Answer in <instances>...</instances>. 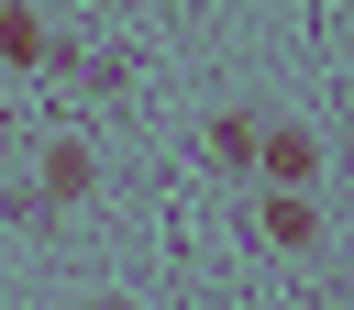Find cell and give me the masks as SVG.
I'll use <instances>...</instances> for the list:
<instances>
[{
    "label": "cell",
    "mask_w": 354,
    "mask_h": 310,
    "mask_svg": "<svg viewBox=\"0 0 354 310\" xmlns=\"http://www.w3.org/2000/svg\"><path fill=\"white\" fill-rule=\"evenodd\" d=\"M55 44H44V22L22 11V0H0V66H44Z\"/></svg>",
    "instance_id": "4"
},
{
    "label": "cell",
    "mask_w": 354,
    "mask_h": 310,
    "mask_svg": "<svg viewBox=\"0 0 354 310\" xmlns=\"http://www.w3.org/2000/svg\"><path fill=\"white\" fill-rule=\"evenodd\" d=\"M88 310H133V299H88Z\"/></svg>",
    "instance_id": "6"
},
{
    "label": "cell",
    "mask_w": 354,
    "mask_h": 310,
    "mask_svg": "<svg viewBox=\"0 0 354 310\" xmlns=\"http://www.w3.org/2000/svg\"><path fill=\"white\" fill-rule=\"evenodd\" d=\"M210 155H221V166H254V122L221 111V122H210Z\"/></svg>",
    "instance_id": "5"
},
{
    "label": "cell",
    "mask_w": 354,
    "mask_h": 310,
    "mask_svg": "<svg viewBox=\"0 0 354 310\" xmlns=\"http://www.w3.org/2000/svg\"><path fill=\"white\" fill-rule=\"evenodd\" d=\"M321 232V210H310V188H266L254 199V244H277V255H299Z\"/></svg>",
    "instance_id": "2"
},
{
    "label": "cell",
    "mask_w": 354,
    "mask_h": 310,
    "mask_svg": "<svg viewBox=\"0 0 354 310\" xmlns=\"http://www.w3.org/2000/svg\"><path fill=\"white\" fill-rule=\"evenodd\" d=\"M88 188H100V155H88L77 133H55V144H44V199H88Z\"/></svg>",
    "instance_id": "3"
},
{
    "label": "cell",
    "mask_w": 354,
    "mask_h": 310,
    "mask_svg": "<svg viewBox=\"0 0 354 310\" xmlns=\"http://www.w3.org/2000/svg\"><path fill=\"white\" fill-rule=\"evenodd\" d=\"M254 177H266V188H310V177H321V144H310L299 122H254Z\"/></svg>",
    "instance_id": "1"
}]
</instances>
